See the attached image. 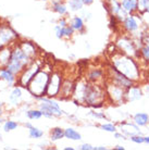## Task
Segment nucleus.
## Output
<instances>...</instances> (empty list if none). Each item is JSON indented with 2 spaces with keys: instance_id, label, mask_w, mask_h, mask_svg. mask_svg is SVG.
Instances as JSON below:
<instances>
[{
  "instance_id": "31",
  "label": "nucleus",
  "mask_w": 149,
  "mask_h": 150,
  "mask_svg": "<svg viewBox=\"0 0 149 150\" xmlns=\"http://www.w3.org/2000/svg\"><path fill=\"white\" fill-rule=\"evenodd\" d=\"M116 149H118V150H123L124 148H123L122 146H116Z\"/></svg>"
},
{
  "instance_id": "26",
  "label": "nucleus",
  "mask_w": 149,
  "mask_h": 150,
  "mask_svg": "<svg viewBox=\"0 0 149 150\" xmlns=\"http://www.w3.org/2000/svg\"><path fill=\"white\" fill-rule=\"evenodd\" d=\"M144 54H145L147 58H149V47H147V48L144 49Z\"/></svg>"
},
{
  "instance_id": "13",
  "label": "nucleus",
  "mask_w": 149,
  "mask_h": 150,
  "mask_svg": "<svg viewBox=\"0 0 149 150\" xmlns=\"http://www.w3.org/2000/svg\"><path fill=\"white\" fill-rule=\"evenodd\" d=\"M135 122L138 125H145L148 122V115L145 114V113H138V114L135 115Z\"/></svg>"
},
{
  "instance_id": "7",
  "label": "nucleus",
  "mask_w": 149,
  "mask_h": 150,
  "mask_svg": "<svg viewBox=\"0 0 149 150\" xmlns=\"http://www.w3.org/2000/svg\"><path fill=\"white\" fill-rule=\"evenodd\" d=\"M22 97V89L20 88V87H15L14 89L12 90L11 95H10V97H9V99H10V101L12 102V103H18V101H19V99Z\"/></svg>"
},
{
  "instance_id": "24",
  "label": "nucleus",
  "mask_w": 149,
  "mask_h": 150,
  "mask_svg": "<svg viewBox=\"0 0 149 150\" xmlns=\"http://www.w3.org/2000/svg\"><path fill=\"white\" fill-rule=\"evenodd\" d=\"M81 149L82 150H92V149H94V148L90 146V145H88V144H84V145L81 147Z\"/></svg>"
},
{
  "instance_id": "23",
  "label": "nucleus",
  "mask_w": 149,
  "mask_h": 150,
  "mask_svg": "<svg viewBox=\"0 0 149 150\" xmlns=\"http://www.w3.org/2000/svg\"><path fill=\"white\" fill-rule=\"evenodd\" d=\"M100 75H101V72L100 71H95V72H93V73L89 75V77L92 79H97V77H99Z\"/></svg>"
},
{
  "instance_id": "20",
  "label": "nucleus",
  "mask_w": 149,
  "mask_h": 150,
  "mask_svg": "<svg viewBox=\"0 0 149 150\" xmlns=\"http://www.w3.org/2000/svg\"><path fill=\"white\" fill-rule=\"evenodd\" d=\"M101 128L104 131L107 132H116V126L112 125V124H104V125H101Z\"/></svg>"
},
{
  "instance_id": "11",
  "label": "nucleus",
  "mask_w": 149,
  "mask_h": 150,
  "mask_svg": "<svg viewBox=\"0 0 149 150\" xmlns=\"http://www.w3.org/2000/svg\"><path fill=\"white\" fill-rule=\"evenodd\" d=\"M122 6H123L125 11H132L136 8V1L135 0H123L122 1Z\"/></svg>"
},
{
  "instance_id": "29",
  "label": "nucleus",
  "mask_w": 149,
  "mask_h": 150,
  "mask_svg": "<svg viewBox=\"0 0 149 150\" xmlns=\"http://www.w3.org/2000/svg\"><path fill=\"white\" fill-rule=\"evenodd\" d=\"M95 150H106V147H95Z\"/></svg>"
},
{
  "instance_id": "30",
  "label": "nucleus",
  "mask_w": 149,
  "mask_h": 150,
  "mask_svg": "<svg viewBox=\"0 0 149 150\" xmlns=\"http://www.w3.org/2000/svg\"><path fill=\"white\" fill-rule=\"evenodd\" d=\"M116 138H125L124 136H121L120 134H116Z\"/></svg>"
},
{
  "instance_id": "3",
  "label": "nucleus",
  "mask_w": 149,
  "mask_h": 150,
  "mask_svg": "<svg viewBox=\"0 0 149 150\" xmlns=\"http://www.w3.org/2000/svg\"><path fill=\"white\" fill-rule=\"evenodd\" d=\"M40 69L38 65L35 64V62H32L30 65H27L22 72H21V76L19 77V84L21 86L27 87V85L30 84L31 79L34 77V75L36 74Z\"/></svg>"
},
{
  "instance_id": "35",
  "label": "nucleus",
  "mask_w": 149,
  "mask_h": 150,
  "mask_svg": "<svg viewBox=\"0 0 149 150\" xmlns=\"http://www.w3.org/2000/svg\"><path fill=\"white\" fill-rule=\"evenodd\" d=\"M1 122H2V120H1V119H0V123H1Z\"/></svg>"
},
{
  "instance_id": "16",
  "label": "nucleus",
  "mask_w": 149,
  "mask_h": 150,
  "mask_svg": "<svg viewBox=\"0 0 149 150\" xmlns=\"http://www.w3.org/2000/svg\"><path fill=\"white\" fill-rule=\"evenodd\" d=\"M72 27H73V30H82L83 26H84V24H83V20L81 18H78V16H75L73 21H72Z\"/></svg>"
},
{
  "instance_id": "28",
  "label": "nucleus",
  "mask_w": 149,
  "mask_h": 150,
  "mask_svg": "<svg viewBox=\"0 0 149 150\" xmlns=\"http://www.w3.org/2000/svg\"><path fill=\"white\" fill-rule=\"evenodd\" d=\"M82 1H83V4H87V6H88V4H93L94 0H82Z\"/></svg>"
},
{
  "instance_id": "22",
  "label": "nucleus",
  "mask_w": 149,
  "mask_h": 150,
  "mask_svg": "<svg viewBox=\"0 0 149 150\" xmlns=\"http://www.w3.org/2000/svg\"><path fill=\"white\" fill-rule=\"evenodd\" d=\"M132 140H133L134 143H138V144L145 142V139L143 138V137H138V136H133V137H132Z\"/></svg>"
},
{
  "instance_id": "12",
  "label": "nucleus",
  "mask_w": 149,
  "mask_h": 150,
  "mask_svg": "<svg viewBox=\"0 0 149 150\" xmlns=\"http://www.w3.org/2000/svg\"><path fill=\"white\" fill-rule=\"evenodd\" d=\"M125 27L128 30H135L137 28V23L135 21V19L133 16H130L125 20Z\"/></svg>"
},
{
  "instance_id": "9",
  "label": "nucleus",
  "mask_w": 149,
  "mask_h": 150,
  "mask_svg": "<svg viewBox=\"0 0 149 150\" xmlns=\"http://www.w3.org/2000/svg\"><path fill=\"white\" fill-rule=\"evenodd\" d=\"M64 136V131L62 128L56 127L51 131V134H50V137H51V140H59V139L63 138Z\"/></svg>"
},
{
  "instance_id": "18",
  "label": "nucleus",
  "mask_w": 149,
  "mask_h": 150,
  "mask_svg": "<svg viewBox=\"0 0 149 150\" xmlns=\"http://www.w3.org/2000/svg\"><path fill=\"white\" fill-rule=\"evenodd\" d=\"M53 10L56 12H58L59 14H65L67 13V8H65V6L61 4H55Z\"/></svg>"
},
{
  "instance_id": "25",
  "label": "nucleus",
  "mask_w": 149,
  "mask_h": 150,
  "mask_svg": "<svg viewBox=\"0 0 149 150\" xmlns=\"http://www.w3.org/2000/svg\"><path fill=\"white\" fill-rule=\"evenodd\" d=\"M90 114H92V115H94V116H95V117H104V116L102 115V114H99V113L92 112V113H90Z\"/></svg>"
},
{
  "instance_id": "27",
  "label": "nucleus",
  "mask_w": 149,
  "mask_h": 150,
  "mask_svg": "<svg viewBox=\"0 0 149 150\" xmlns=\"http://www.w3.org/2000/svg\"><path fill=\"white\" fill-rule=\"evenodd\" d=\"M61 27H64V26H67V22H65V20H61L60 21V24H59Z\"/></svg>"
},
{
  "instance_id": "17",
  "label": "nucleus",
  "mask_w": 149,
  "mask_h": 150,
  "mask_svg": "<svg viewBox=\"0 0 149 150\" xmlns=\"http://www.w3.org/2000/svg\"><path fill=\"white\" fill-rule=\"evenodd\" d=\"M16 127H18V123H16V122H13V121H7L4 125V131L6 132V133H8V132L15 129Z\"/></svg>"
},
{
  "instance_id": "4",
  "label": "nucleus",
  "mask_w": 149,
  "mask_h": 150,
  "mask_svg": "<svg viewBox=\"0 0 149 150\" xmlns=\"http://www.w3.org/2000/svg\"><path fill=\"white\" fill-rule=\"evenodd\" d=\"M37 99H40L43 103L39 105L41 111H45V112H48L52 115H61L63 111L60 110L59 105L57 102L52 101L50 99H47V98H43V97H36Z\"/></svg>"
},
{
  "instance_id": "6",
  "label": "nucleus",
  "mask_w": 149,
  "mask_h": 150,
  "mask_svg": "<svg viewBox=\"0 0 149 150\" xmlns=\"http://www.w3.org/2000/svg\"><path fill=\"white\" fill-rule=\"evenodd\" d=\"M0 79L9 83L10 85L15 82V75L7 68H0Z\"/></svg>"
},
{
  "instance_id": "14",
  "label": "nucleus",
  "mask_w": 149,
  "mask_h": 150,
  "mask_svg": "<svg viewBox=\"0 0 149 150\" xmlns=\"http://www.w3.org/2000/svg\"><path fill=\"white\" fill-rule=\"evenodd\" d=\"M28 134H30L31 138H40L41 136L44 135V132L41 131V129H39V128L32 126L30 128V133Z\"/></svg>"
},
{
  "instance_id": "34",
  "label": "nucleus",
  "mask_w": 149,
  "mask_h": 150,
  "mask_svg": "<svg viewBox=\"0 0 149 150\" xmlns=\"http://www.w3.org/2000/svg\"><path fill=\"white\" fill-rule=\"evenodd\" d=\"M144 139H145L146 143H149V137H146V138H144Z\"/></svg>"
},
{
  "instance_id": "2",
  "label": "nucleus",
  "mask_w": 149,
  "mask_h": 150,
  "mask_svg": "<svg viewBox=\"0 0 149 150\" xmlns=\"http://www.w3.org/2000/svg\"><path fill=\"white\" fill-rule=\"evenodd\" d=\"M18 37H19L18 34L10 25L8 24L0 25V48L7 47L10 42L14 41Z\"/></svg>"
},
{
  "instance_id": "1",
  "label": "nucleus",
  "mask_w": 149,
  "mask_h": 150,
  "mask_svg": "<svg viewBox=\"0 0 149 150\" xmlns=\"http://www.w3.org/2000/svg\"><path fill=\"white\" fill-rule=\"evenodd\" d=\"M49 82V75L46 72L39 71L34 75V77L31 79L30 84L27 85V88L31 91V94L35 97H43L47 93V86Z\"/></svg>"
},
{
  "instance_id": "15",
  "label": "nucleus",
  "mask_w": 149,
  "mask_h": 150,
  "mask_svg": "<svg viewBox=\"0 0 149 150\" xmlns=\"http://www.w3.org/2000/svg\"><path fill=\"white\" fill-rule=\"evenodd\" d=\"M83 1L82 0H70L69 1V6L71 8V10L73 11H77L79 9H82L83 7Z\"/></svg>"
},
{
  "instance_id": "32",
  "label": "nucleus",
  "mask_w": 149,
  "mask_h": 150,
  "mask_svg": "<svg viewBox=\"0 0 149 150\" xmlns=\"http://www.w3.org/2000/svg\"><path fill=\"white\" fill-rule=\"evenodd\" d=\"M25 126H26V127L31 128V127H32V124H31V123H25Z\"/></svg>"
},
{
  "instance_id": "8",
  "label": "nucleus",
  "mask_w": 149,
  "mask_h": 150,
  "mask_svg": "<svg viewBox=\"0 0 149 150\" xmlns=\"http://www.w3.org/2000/svg\"><path fill=\"white\" fill-rule=\"evenodd\" d=\"M64 136L69 139H73V140H79V139L82 138V136L81 134H78L77 132L73 129V128H67L65 131H64Z\"/></svg>"
},
{
  "instance_id": "19",
  "label": "nucleus",
  "mask_w": 149,
  "mask_h": 150,
  "mask_svg": "<svg viewBox=\"0 0 149 150\" xmlns=\"http://www.w3.org/2000/svg\"><path fill=\"white\" fill-rule=\"evenodd\" d=\"M62 30V36H67V37H70L72 34H73V27L72 26H64L61 28Z\"/></svg>"
},
{
  "instance_id": "5",
  "label": "nucleus",
  "mask_w": 149,
  "mask_h": 150,
  "mask_svg": "<svg viewBox=\"0 0 149 150\" xmlns=\"http://www.w3.org/2000/svg\"><path fill=\"white\" fill-rule=\"evenodd\" d=\"M60 89H61V77H59L58 74H52L51 76H49L46 95H48L50 97H55L58 95Z\"/></svg>"
},
{
  "instance_id": "33",
  "label": "nucleus",
  "mask_w": 149,
  "mask_h": 150,
  "mask_svg": "<svg viewBox=\"0 0 149 150\" xmlns=\"http://www.w3.org/2000/svg\"><path fill=\"white\" fill-rule=\"evenodd\" d=\"M65 150H73V148H72V147H67Z\"/></svg>"
},
{
  "instance_id": "10",
  "label": "nucleus",
  "mask_w": 149,
  "mask_h": 150,
  "mask_svg": "<svg viewBox=\"0 0 149 150\" xmlns=\"http://www.w3.org/2000/svg\"><path fill=\"white\" fill-rule=\"evenodd\" d=\"M26 116L30 120H38L43 116V112L41 110H28L26 111Z\"/></svg>"
},
{
  "instance_id": "21",
  "label": "nucleus",
  "mask_w": 149,
  "mask_h": 150,
  "mask_svg": "<svg viewBox=\"0 0 149 150\" xmlns=\"http://www.w3.org/2000/svg\"><path fill=\"white\" fill-rule=\"evenodd\" d=\"M61 28H62V27L60 26V25H57V26H55V30H56V35H57V37H58V38L63 37V36H62V30H61Z\"/></svg>"
}]
</instances>
